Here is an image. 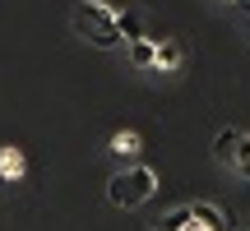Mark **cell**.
<instances>
[{"label":"cell","instance_id":"cell-1","mask_svg":"<svg viewBox=\"0 0 250 231\" xmlns=\"http://www.w3.org/2000/svg\"><path fill=\"white\" fill-rule=\"evenodd\" d=\"M70 23H74V33H79V37H88V42L98 46V51H111V46H121L116 9L98 5V0H83V5H74Z\"/></svg>","mask_w":250,"mask_h":231},{"label":"cell","instance_id":"cell-2","mask_svg":"<svg viewBox=\"0 0 250 231\" xmlns=\"http://www.w3.org/2000/svg\"><path fill=\"white\" fill-rule=\"evenodd\" d=\"M153 194H158V171L144 167V162H134V167H125V171H116V176L107 180V199L116 208H139V204H148Z\"/></svg>","mask_w":250,"mask_h":231},{"label":"cell","instance_id":"cell-3","mask_svg":"<svg viewBox=\"0 0 250 231\" xmlns=\"http://www.w3.org/2000/svg\"><path fill=\"white\" fill-rule=\"evenodd\" d=\"M190 222L204 227V231H227V213L218 204H204V199H195L190 204Z\"/></svg>","mask_w":250,"mask_h":231},{"label":"cell","instance_id":"cell-4","mask_svg":"<svg viewBox=\"0 0 250 231\" xmlns=\"http://www.w3.org/2000/svg\"><path fill=\"white\" fill-rule=\"evenodd\" d=\"M181 60H186V46H181L176 37H162V42H158V56H153V70L176 74V70H181Z\"/></svg>","mask_w":250,"mask_h":231},{"label":"cell","instance_id":"cell-5","mask_svg":"<svg viewBox=\"0 0 250 231\" xmlns=\"http://www.w3.org/2000/svg\"><path fill=\"white\" fill-rule=\"evenodd\" d=\"M111 153H116L125 167H134L139 153H144V143H139V134H134V130H121V134H111Z\"/></svg>","mask_w":250,"mask_h":231},{"label":"cell","instance_id":"cell-6","mask_svg":"<svg viewBox=\"0 0 250 231\" xmlns=\"http://www.w3.org/2000/svg\"><path fill=\"white\" fill-rule=\"evenodd\" d=\"M23 171H28L23 153H19L14 143H5V148H0V180H9V185H14V180H23Z\"/></svg>","mask_w":250,"mask_h":231},{"label":"cell","instance_id":"cell-7","mask_svg":"<svg viewBox=\"0 0 250 231\" xmlns=\"http://www.w3.org/2000/svg\"><path fill=\"white\" fill-rule=\"evenodd\" d=\"M116 28H121L125 42H144V37H148L144 33V19L134 14V9H116Z\"/></svg>","mask_w":250,"mask_h":231},{"label":"cell","instance_id":"cell-8","mask_svg":"<svg viewBox=\"0 0 250 231\" xmlns=\"http://www.w3.org/2000/svg\"><path fill=\"white\" fill-rule=\"evenodd\" d=\"M153 56H158V37L130 42V65H139V70H153Z\"/></svg>","mask_w":250,"mask_h":231},{"label":"cell","instance_id":"cell-9","mask_svg":"<svg viewBox=\"0 0 250 231\" xmlns=\"http://www.w3.org/2000/svg\"><path fill=\"white\" fill-rule=\"evenodd\" d=\"M232 171L250 180V134H236V148H232Z\"/></svg>","mask_w":250,"mask_h":231},{"label":"cell","instance_id":"cell-10","mask_svg":"<svg viewBox=\"0 0 250 231\" xmlns=\"http://www.w3.org/2000/svg\"><path fill=\"white\" fill-rule=\"evenodd\" d=\"M186 227H190V204H186V208H171V213H162L153 231H186Z\"/></svg>","mask_w":250,"mask_h":231},{"label":"cell","instance_id":"cell-11","mask_svg":"<svg viewBox=\"0 0 250 231\" xmlns=\"http://www.w3.org/2000/svg\"><path fill=\"white\" fill-rule=\"evenodd\" d=\"M232 148H236V130H218V139H213V157L223 162V167H232Z\"/></svg>","mask_w":250,"mask_h":231},{"label":"cell","instance_id":"cell-12","mask_svg":"<svg viewBox=\"0 0 250 231\" xmlns=\"http://www.w3.org/2000/svg\"><path fill=\"white\" fill-rule=\"evenodd\" d=\"M186 231H204V227H195V222H190V227H186Z\"/></svg>","mask_w":250,"mask_h":231},{"label":"cell","instance_id":"cell-13","mask_svg":"<svg viewBox=\"0 0 250 231\" xmlns=\"http://www.w3.org/2000/svg\"><path fill=\"white\" fill-rule=\"evenodd\" d=\"M241 14H246V19H250V5H241Z\"/></svg>","mask_w":250,"mask_h":231}]
</instances>
